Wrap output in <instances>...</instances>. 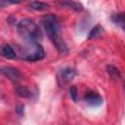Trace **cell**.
I'll return each instance as SVG.
<instances>
[{"mask_svg": "<svg viewBox=\"0 0 125 125\" xmlns=\"http://www.w3.org/2000/svg\"><path fill=\"white\" fill-rule=\"evenodd\" d=\"M20 55L26 62H38L44 59L45 50L39 43H29V46L20 48Z\"/></svg>", "mask_w": 125, "mask_h": 125, "instance_id": "obj_3", "label": "cell"}, {"mask_svg": "<svg viewBox=\"0 0 125 125\" xmlns=\"http://www.w3.org/2000/svg\"><path fill=\"white\" fill-rule=\"evenodd\" d=\"M69 95H70V98L72 99V101L74 103L77 102V98H78V91H77V88L75 86H71L70 89H69Z\"/></svg>", "mask_w": 125, "mask_h": 125, "instance_id": "obj_15", "label": "cell"}, {"mask_svg": "<svg viewBox=\"0 0 125 125\" xmlns=\"http://www.w3.org/2000/svg\"><path fill=\"white\" fill-rule=\"evenodd\" d=\"M102 32H103V27H102L100 24H97V25H95V26L90 30V32H89L87 38H88V40L95 39V38H97Z\"/></svg>", "mask_w": 125, "mask_h": 125, "instance_id": "obj_13", "label": "cell"}, {"mask_svg": "<svg viewBox=\"0 0 125 125\" xmlns=\"http://www.w3.org/2000/svg\"><path fill=\"white\" fill-rule=\"evenodd\" d=\"M41 23L57 51L61 55H66L68 48L61 35V22L58 17L53 14L45 15L41 19Z\"/></svg>", "mask_w": 125, "mask_h": 125, "instance_id": "obj_1", "label": "cell"}, {"mask_svg": "<svg viewBox=\"0 0 125 125\" xmlns=\"http://www.w3.org/2000/svg\"><path fill=\"white\" fill-rule=\"evenodd\" d=\"M75 75H76V71L73 67H70V66L64 67L59 73V76H58L59 84L62 86H64V85L70 83L73 80V78L75 77Z\"/></svg>", "mask_w": 125, "mask_h": 125, "instance_id": "obj_4", "label": "cell"}, {"mask_svg": "<svg viewBox=\"0 0 125 125\" xmlns=\"http://www.w3.org/2000/svg\"><path fill=\"white\" fill-rule=\"evenodd\" d=\"M57 3L61 7H65V8L71 9L75 12L83 11V6L79 2H76L74 0H58Z\"/></svg>", "mask_w": 125, "mask_h": 125, "instance_id": "obj_8", "label": "cell"}, {"mask_svg": "<svg viewBox=\"0 0 125 125\" xmlns=\"http://www.w3.org/2000/svg\"><path fill=\"white\" fill-rule=\"evenodd\" d=\"M17 30L21 38L26 43H37L41 37V30L38 24L31 19H23L17 24Z\"/></svg>", "mask_w": 125, "mask_h": 125, "instance_id": "obj_2", "label": "cell"}, {"mask_svg": "<svg viewBox=\"0 0 125 125\" xmlns=\"http://www.w3.org/2000/svg\"><path fill=\"white\" fill-rule=\"evenodd\" d=\"M84 102L90 106H99L103 104L104 100L99 93L92 90H88L84 95Z\"/></svg>", "mask_w": 125, "mask_h": 125, "instance_id": "obj_5", "label": "cell"}, {"mask_svg": "<svg viewBox=\"0 0 125 125\" xmlns=\"http://www.w3.org/2000/svg\"><path fill=\"white\" fill-rule=\"evenodd\" d=\"M106 72H107V74L109 75V77L112 80H117V79L120 78V71L113 64H108L106 66Z\"/></svg>", "mask_w": 125, "mask_h": 125, "instance_id": "obj_11", "label": "cell"}, {"mask_svg": "<svg viewBox=\"0 0 125 125\" xmlns=\"http://www.w3.org/2000/svg\"><path fill=\"white\" fill-rule=\"evenodd\" d=\"M111 21L116 25H119L122 29L124 27V14L123 13H117L111 16Z\"/></svg>", "mask_w": 125, "mask_h": 125, "instance_id": "obj_12", "label": "cell"}, {"mask_svg": "<svg viewBox=\"0 0 125 125\" xmlns=\"http://www.w3.org/2000/svg\"><path fill=\"white\" fill-rule=\"evenodd\" d=\"M0 55L8 60H15L18 57L17 52L14 50V48L7 43L0 45Z\"/></svg>", "mask_w": 125, "mask_h": 125, "instance_id": "obj_7", "label": "cell"}, {"mask_svg": "<svg viewBox=\"0 0 125 125\" xmlns=\"http://www.w3.org/2000/svg\"><path fill=\"white\" fill-rule=\"evenodd\" d=\"M23 0H0V7H6L9 5H14V4H20Z\"/></svg>", "mask_w": 125, "mask_h": 125, "instance_id": "obj_14", "label": "cell"}, {"mask_svg": "<svg viewBox=\"0 0 125 125\" xmlns=\"http://www.w3.org/2000/svg\"><path fill=\"white\" fill-rule=\"evenodd\" d=\"M49 7H50L49 4L41 1H37V0H31L27 4V8L32 11H45V10H48Z\"/></svg>", "mask_w": 125, "mask_h": 125, "instance_id": "obj_9", "label": "cell"}, {"mask_svg": "<svg viewBox=\"0 0 125 125\" xmlns=\"http://www.w3.org/2000/svg\"><path fill=\"white\" fill-rule=\"evenodd\" d=\"M15 93L21 98L28 99V98H31V96H32V93L29 91V89L22 85H17L15 87Z\"/></svg>", "mask_w": 125, "mask_h": 125, "instance_id": "obj_10", "label": "cell"}, {"mask_svg": "<svg viewBox=\"0 0 125 125\" xmlns=\"http://www.w3.org/2000/svg\"><path fill=\"white\" fill-rule=\"evenodd\" d=\"M1 72L7 77L9 78L11 81L15 82V83H18L20 82L21 79H22V74L21 72L16 68V67H13V66H4L2 69H1Z\"/></svg>", "mask_w": 125, "mask_h": 125, "instance_id": "obj_6", "label": "cell"}, {"mask_svg": "<svg viewBox=\"0 0 125 125\" xmlns=\"http://www.w3.org/2000/svg\"><path fill=\"white\" fill-rule=\"evenodd\" d=\"M16 112L18 113L19 116H22L23 113H24V106H23V105H19V106L16 108Z\"/></svg>", "mask_w": 125, "mask_h": 125, "instance_id": "obj_16", "label": "cell"}]
</instances>
